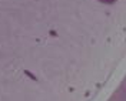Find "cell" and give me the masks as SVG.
Wrapping results in <instances>:
<instances>
[{
    "instance_id": "6da1fadb",
    "label": "cell",
    "mask_w": 126,
    "mask_h": 101,
    "mask_svg": "<svg viewBox=\"0 0 126 101\" xmlns=\"http://www.w3.org/2000/svg\"><path fill=\"white\" fill-rule=\"evenodd\" d=\"M100 1H105V3H113L115 0H100Z\"/></svg>"
}]
</instances>
